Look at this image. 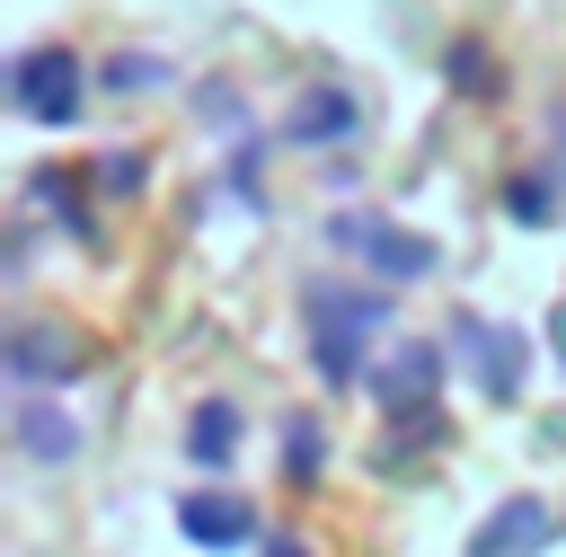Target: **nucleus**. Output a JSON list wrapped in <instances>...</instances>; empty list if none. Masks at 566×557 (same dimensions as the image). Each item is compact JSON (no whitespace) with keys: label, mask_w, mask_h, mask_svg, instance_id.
Wrapping results in <instances>:
<instances>
[{"label":"nucleus","mask_w":566,"mask_h":557,"mask_svg":"<svg viewBox=\"0 0 566 557\" xmlns=\"http://www.w3.org/2000/svg\"><path fill=\"white\" fill-rule=\"evenodd\" d=\"M336 248H363L380 283H416V274H433V248L407 239V230H389V221H371V212H345V221H336Z\"/></svg>","instance_id":"1"},{"label":"nucleus","mask_w":566,"mask_h":557,"mask_svg":"<svg viewBox=\"0 0 566 557\" xmlns=\"http://www.w3.org/2000/svg\"><path fill=\"white\" fill-rule=\"evenodd\" d=\"M9 97H18L35 124H71V106H80V62H71V53H27V62L9 71Z\"/></svg>","instance_id":"2"},{"label":"nucleus","mask_w":566,"mask_h":557,"mask_svg":"<svg viewBox=\"0 0 566 557\" xmlns=\"http://www.w3.org/2000/svg\"><path fill=\"white\" fill-rule=\"evenodd\" d=\"M177 522H186V539H203V548H239V539H248V504H239V495H186Z\"/></svg>","instance_id":"3"},{"label":"nucleus","mask_w":566,"mask_h":557,"mask_svg":"<svg viewBox=\"0 0 566 557\" xmlns=\"http://www.w3.org/2000/svg\"><path fill=\"white\" fill-rule=\"evenodd\" d=\"M548 539V513H539V495H513L486 530H478V557H522V548H539Z\"/></svg>","instance_id":"4"},{"label":"nucleus","mask_w":566,"mask_h":557,"mask_svg":"<svg viewBox=\"0 0 566 557\" xmlns=\"http://www.w3.org/2000/svg\"><path fill=\"white\" fill-rule=\"evenodd\" d=\"M283 133H292V141H345V133H354V97H345V88H310Z\"/></svg>","instance_id":"5"},{"label":"nucleus","mask_w":566,"mask_h":557,"mask_svg":"<svg viewBox=\"0 0 566 557\" xmlns=\"http://www.w3.org/2000/svg\"><path fill=\"white\" fill-rule=\"evenodd\" d=\"M460 336L478 345V380H486V389H522V336H513V327L486 336L478 318H460Z\"/></svg>","instance_id":"6"},{"label":"nucleus","mask_w":566,"mask_h":557,"mask_svg":"<svg viewBox=\"0 0 566 557\" xmlns=\"http://www.w3.org/2000/svg\"><path fill=\"white\" fill-rule=\"evenodd\" d=\"M18 442H27L35 460H71V451H80V424H62V407L35 398V407H18Z\"/></svg>","instance_id":"7"},{"label":"nucleus","mask_w":566,"mask_h":557,"mask_svg":"<svg viewBox=\"0 0 566 557\" xmlns=\"http://www.w3.org/2000/svg\"><path fill=\"white\" fill-rule=\"evenodd\" d=\"M230 442H239L230 407H203V416H195V433H186V451H195V460H230Z\"/></svg>","instance_id":"8"},{"label":"nucleus","mask_w":566,"mask_h":557,"mask_svg":"<svg viewBox=\"0 0 566 557\" xmlns=\"http://www.w3.org/2000/svg\"><path fill=\"white\" fill-rule=\"evenodd\" d=\"M62 362H71L62 336H27V345H18V371H62Z\"/></svg>","instance_id":"9"},{"label":"nucleus","mask_w":566,"mask_h":557,"mask_svg":"<svg viewBox=\"0 0 566 557\" xmlns=\"http://www.w3.org/2000/svg\"><path fill=\"white\" fill-rule=\"evenodd\" d=\"M150 80H159V62H142V53H124V62L106 71V88H150Z\"/></svg>","instance_id":"10"},{"label":"nucleus","mask_w":566,"mask_h":557,"mask_svg":"<svg viewBox=\"0 0 566 557\" xmlns=\"http://www.w3.org/2000/svg\"><path fill=\"white\" fill-rule=\"evenodd\" d=\"M433 371H442V362H433V354H407V362H398V371H389V389H433Z\"/></svg>","instance_id":"11"},{"label":"nucleus","mask_w":566,"mask_h":557,"mask_svg":"<svg viewBox=\"0 0 566 557\" xmlns=\"http://www.w3.org/2000/svg\"><path fill=\"white\" fill-rule=\"evenodd\" d=\"M274 557H301V548H274Z\"/></svg>","instance_id":"12"}]
</instances>
